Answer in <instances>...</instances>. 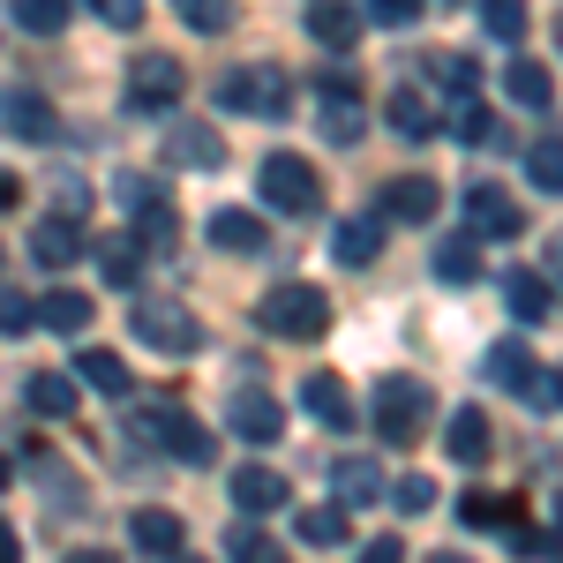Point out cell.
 Segmentation results:
<instances>
[{"label": "cell", "mask_w": 563, "mask_h": 563, "mask_svg": "<svg viewBox=\"0 0 563 563\" xmlns=\"http://www.w3.org/2000/svg\"><path fill=\"white\" fill-rule=\"evenodd\" d=\"M429 563H466V556H443V549H435V556H429Z\"/></svg>", "instance_id": "f5cc1de1"}, {"label": "cell", "mask_w": 563, "mask_h": 563, "mask_svg": "<svg viewBox=\"0 0 563 563\" xmlns=\"http://www.w3.org/2000/svg\"><path fill=\"white\" fill-rule=\"evenodd\" d=\"M308 38L316 45H331V53H353L361 45V8L353 0H308Z\"/></svg>", "instance_id": "30bf717a"}, {"label": "cell", "mask_w": 563, "mask_h": 563, "mask_svg": "<svg viewBox=\"0 0 563 563\" xmlns=\"http://www.w3.org/2000/svg\"><path fill=\"white\" fill-rule=\"evenodd\" d=\"M166 166L218 174V166H225V143H218V129H203V121H174V129H166Z\"/></svg>", "instance_id": "9c48e42d"}, {"label": "cell", "mask_w": 563, "mask_h": 563, "mask_svg": "<svg viewBox=\"0 0 563 563\" xmlns=\"http://www.w3.org/2000/svg\"><path fill=\"white\" fill-rule=\"evenodd\" d=\"M129 541H135V556L174 563L188 533H180V519H174V511H158V504H151V511H135V519H129Z\"/></svg>", "instance_id": "4fadbf2b"}, {"label": "cell", "mask_w": 563, "mask_h": 563, "mask_svg": "<svg viewBox=\"0 0 563 563\" xmlns=\"http://www.w3.org/2000/svg\"><path fill=\"white\" fill-rule=\"evenodd\" d=\"M331 488H339V504H384V466L339 459V466H331Z\"/></svg>", "instance_id": "cb8c5ba5"}, {"label": "cell", "mask_w": 563, "mask_h": 563, "mask_svg": "<svg viewBox=\"0 0 563 563\" xmlns=\"http://www.w3.org/2000/svg\"><path fill=\"white\" fill-rule=\"evenodd\" d=\"M488 376L511 390V398H533V384H541V361L526 353V339H504V346H488Z\"/></svg>", "instance_id": "ac0fdd59"}, {"label": "cell", "mask_w": 563, "mask_h": 563, "mask_svg": "<svg viewBox=\"0 0 563 563\" xmlns=\"http://www.w3.org/2000/svg\"><path fill=\"white\" fill-rule=\"evenodd\" d=\"M218 106L225 113H256V121H286L294 90H286L278 68H233V76H218Z\"/></svg>", "instance_id": "5b68a950"}, {"label": "cell", "mask_w": 563, "mask_h": 563, "mask_svg": "<svg viewBox=\"0 0 563 563\" xmlns=\"http://www.w3.org/2000/svg\"><path fill=\"white\" fill-rule=\"evenodd\" d=\"M481 31L504 38V45H519L526 38V0H481Z\"/></svg>", "instance_id": "d6a6232c"}, {"label": "cell", "mask_w": 563, "mask_h": 563, "mask_svg": "<svg viewBox=\"0 0 563 563\" xmlns=\"http://www.w3.org/2000/svg\"><path fill=\"white\" fill-rule=\"evenodd\" d=\"M23 331H38V301H23V294H0V339H23Z\"/></svg>", "instance_id": "7bdbcfd3"}, {"label": "cell", "mask_w": 563, "mask_h": 563, "mask_svg": "<svg viewBox=\"0 0 563 563\" xmlns=\"http://www.w3.org/2000/svg\"><path fill=\"white\" fill-rule=\"evenodd\" d=\"M15 203H23V180H15L8 166H0V211H15Z\"/></svg>", "instance_id": "c3c4849f"}, {"label": "cell", "mask_w": 563, "mask_h": 563, "mask_svg": "<svg viewBox=\"0 0 563 563\" xmlns=\"http://www.w3.org/2000/svg\"><path fill=\"white\" fill-rule=\"evenodd\" d=\"M526 180H533L541 196H563V143H533V151H526Z\"/></svg>", "instance_id": "e575fe53"}, {"label": "cell", "mask_w": 563, "mask_h": 563, "mask_svg": "<svg viewBox=\"0 0 563 563\" xmlns=\"http://www.w3.org/2000/svg\"><path fill=\"white\" fill-rule=\"evenodd\" d=\"M129 331L151 353H174V361H188V353L203 346V323H196L180 301H166V294H143V301H135V316H129Z\"/></svg>", "instance_id": "277c9868"}, {"label": "cell", "mask_w": 563, "mask_h": 563, "mask_svg": "<svg viewBox=\"0 0 563 563\" xmlns=\"http://www.w3.org/2000/svg\"><path fill=\"white\" fill-rule=\"evenodd\" d=\"M459 519L481 526V533H519V504L496 496V488H466V496H459Z\"/></svg>", "instance_id": "ffe728a7"}, {"label": "cell", "mask_w": 563, "mask_h": 563, "mask_svg": "<svg viewBox=\"0 0 563 563\" xmlns=\"http://www.w3.org/2000/svg\"><path fill=\"white\" fill-rule=\"evenodd\" d=\"M504 90H511V106H526V113H541V106L556 98V84H549L541 60H511V68H504Z\"/></svg>", "instance_id": "484cf974"}, {"label": "cell", "mask_w": 563, "mask_h": 563, "mask_svg": "<svg viewBox=\"0 0 563 563\" xmlns=\"http://www.w3.org/2000/svg\"><path fill=\"white\" fill-rule=\"evenodd\" d=\"M98 271H106V286H135V278H143V241H135V233L106 241V249H98Z\"/></svg>", "instance_id": "1f68e13d"}, {"label": "cell", "mask_w": 563, "mask_h": 563, "mask_svg": "<svg viewBox=\"0 0 563 563\" xmlns=\"http://www.w3.org/2000/svg\"><path fill=\"white\" fill-rule=\"evenodd\" d=\"M504 301L519 323H541L549 316V278H533V271H504Z\"/></svg>", "instance_id": "f1b7e54d"}, {"label": "cell", "mask_w": 563, "mask_h": 563, "mask_svg": "<svg viewBox=\"0 0 563 563\" xmlns=\"http://www.w3.org/2000/svg\"><path fill=\"white\" fill-rule=\"evenodd\" d=\"M180 90H188V68H180L174 53H135L129 60V106L135 113H166Z\"/></svg>", "instance_id": "8992f818"}, {"label": "cell", "mask_w": 563, "mask_h": 563, "mask_svg": "<svg viewBox=\"0 0 563 563\" xmlns=\"http://www.w3.org/2000/svg\"><path fill=\"white\" fill-rule=\"evenodd\" d=\"M556 38H563V23H556Z\"/></svg>", "instance_id": "9f6ffc18"}, {"label": "cell", "mask_w": 563, "mask_h": 563, "mask_svg": "<svg viewBox=\"0 0 563 563\" xmlns=\"http://www.w3.org/2000/svg\"><path fill=\"white\" fill-rule=\"evenodd\" d=\"M31 256H38L45 271H68V263L84 256V233H76V218H38V225H31Z\"/></svg>", "instance_id": "d6986e66"}, {"label": "cell", "mask_w": 563, "mask_h": 563, "mask_svg": "<svg viewBox=\"0 0 563 563\" xmlns=\"http://www.w3.org/2000/svg\"><path fill=\"white\" fill-rule=\"evenodd\" d=\"M0 563H23V533H15L8 519H0Z\"/></svg>", "instance_id": "7dc6e473"}, {"label": "cell", "mask_w": 563, "mask_h": 563, "mask_svg": "<svg viewBox=\"0 0 563 563\" xmlns=\"http://www.w3.org/2000/svg\"><path fill=\"white\" fill-rule=\"evenodd\" d=\"M435 76H443V90H451L459 106H474V90H481V68L466 60V53H443V60H435Z\"/></svg>", "instance_id": "74e56055"}, {"label": "cell", "mask_w": 563, "mask_h": 563, "mask_svg": "<svg viewBox=\"0 0 563 563\" xmlns=\"http://www.w3.org/2000/svg\"><path fill=\"white\" fill-rule=\"evenodd\" d=\"M225 421H233V435H241V443H278V435H286V406H278L271 390H233Z\"/></svg>", "instance_id": "ba28073f"}, {"label": "cell", "mask_w": 563, "mask_h": 563, "mask_svg": "<svg viewBox=\"0 0 563 563\" xmlns=\"http://www.w3.org/2000/svg\"><path fill=\"white\" fill-rule=\"evenodd\" d=\"M361 563H406V541H398V533H376V541L361 549Z\"/></svg>", "instance_id": "bcb514c9"}, {"label": "cell", "mask_w": 563, "mask_h": 563, "mask_svg": "<svg viewBox=\"0 0 563 563\" xmlns=\"http://www.w3.org/2000/svg\"><path fill=\"white\" fill-rule=\"evenodd\" d=\"M8 129L15 135H53V106H45V98H15V106H8Z\"/></svg>", "instance_id": "60d3db41"}, {"label": "cell", "mask_w": 563, "mask_h": 563, "mask_svg": "<svg viewBox=\"0 0 563 563\" xmlns=\"http://www.w3.org/2000/svg\"><path fill=\"white\" fill-rule=\"evenodd\" d=\"M256 196L271 203V211H286V218H301L323 203V180H316V166H308L301 151H271L256 166Z\"/></svg>", "instance_id": "3957f363"}, {"label": "cell", "mask_w": 563, "mask_h": 563, "mask_svg": "<svg viewBox=\"0 0 563 563\" xmlns=\"http://www.w3.org/2000/svg\"><path fill=\"white\" fill-rule=\"evenodd\" d=\"M496 135H504V121H496V113H488V106H459V143H496Z\"/></svg>", "instance_id": "b9f144b4"}, {"label": "cell", "mask_w": 563, "mask_h": 563, "mask_svg": "<svg viewBox=\"0 0 563 563\" xmlns=\"http://www.w3.org/2000/svg\"><path fill=\"white\" fill-rule=\"evenodd\" d=\"M8 481H15V466H8V459H0V488H8Z\"/></svg>", "instance_id": "816d5d0a"}, {"label": "cell", "mask_w": 563, "mask_h": 563, "mask_svg": "<svg viewBox=\"0 0 563 563\" xmlns=\"http://www.w3.org/2000/svg\"><path fill=\"white\" fill-rule=\"evenodd\" d=\"M390 504H398L406 519H421V511H435V481H429V474H398V488H390Z\"/></svg>", "instance_id": "f35d334b"}, {"label": "cell", "mask_w": 563, "mask_h": 563, "mask_svg": "<svg viewBox=\"0 0 563 563\" xmlns=\"http://www.w3.org/2000/svg\"><path fill=\"white\" fill-rule=\"evenodd\" d=\"M443 451H451L459 466H481V459L496 451V435H488V413H481V406H459V413H451V429H443Z\"/></svg>", "instance_id": "2e32d148"}, {"label": "cell", "mask_w": 563, "mask_h": 563, "mask_svg": "<svg viewBox=\"0 0 563 563\" xmlns=\"http://www.w3.org/2000/svg\"><path fill=\"white\" fill-rule=\"evenodd\" d=\"M180 23L196 31V38H225L233 23H241V0H174Z\"/></svg>", "instance_id": "83f0119b"}, {"label": "cell", "mask_w": 563, "mask_h": 563, "mask_svg": "<svg viewBox=\"0 0 563 563\" xmlns=\"http://www.w3.org/2000/svg\"><path fill=\"white\" fill-rule=\"evenodd\" d=\"M211 241L233 256H263V218L256 211H211Z\"/></svg>", "instance_id": "d4e9b609"}, {"label": "cell", "mask_w": 563, "mask_h": 563, "mask_svg": "<svg viewBox=\"0 0 563 563\" xmlns=\"http://www.w3.org/2000/svg\"><path fill=\"white\" fill-rule=\"evenodd\" d=\"M68 563H121V556H113V549H76Z\"/></svg>", "instance_id": "681fc988"}, {"label": "cell", "mask_w": 563, "mask_h": 563, "mask_svg": "<svg viewBox=\"0 0 563 563\" xmlns=\"http://www.w3.org/2000/svg\"><path fill=\"white\" fill-rule=\"evenodd\" d=\"M429 413H435V398H429L421 376H384L376 384V406H368V421H376L384 443H413V435L429 429Z\"/></svg>", "instance_id": "7a4b0ae2"}, {"label": "cell", "mask_w": 563, "mask_h": 563, "mask_svg": "<svg viewBox=\"0 0 563 563\" xmlns=\"http://www.w3.org/2000/svg\"><path fill=\"white\" fill-rule=\"evenodd\" d=\"M429 271L443 278V286H474V278H481V249H474V233H459V241H435Z\"/></svg>", "instance_id": "603a6c76"}, {"label": "cell", "mask_w": 563, "mask_h": 563, "mask_svg": "<svg viewBox=\"0 0 563 563\" xmlns=\"http://www.w3.org/2000/svg\"><path fill=\"white\" fill-rule=\"evenodd\" d=\"M286 496H294V488H286V474H278V466H263V459L233 474V504H241L249 519H271V511H286Z\"/></svg>", "instance_id": "8fae6325"}, {"label": "cell", "mask_w": 563, "mask_h": 563, "mask_svg": "<svg viewBox=\"0 0 563 563\" xmlns=\"http://www.w3.org/2000/svg\"><path fill=\"white\" fill-rule=\"evenodd\" d=\"M556 533H563V496H556Z\"/></svg>", "instance_id": "db71d44e"}, {"label": "cell", "mask_w": 563, "mask_h": 563, "mask_svg": "<svg viewBox=\"0 0 563 563\" xmlns=\"http://www.w3.org/2000/svg\"><path fill=\"white\" fill-rule=\"evenodd\" d=\"M466 233H474V241H519L526 211L504 188H466Z\"/></svg>", "instance_id": "52a82bcc"}, {"label": "cell", "mask_w": 563, "mask_h": 563, "mask_svg": "<svg viewBox=\"0 0 563 563\" xmlns=\"http://www.w3.org/2000/svg\"><path fill=\"white\" fill-rule=\"evenodd\" d=\"M225 556H233V563H286V549H278V541H271L263 526H233Z\"/></svg>", "instance_id": "d590c367"}, {"label": "cell", "mask_w": 563, "mask_h": 563, "mask_svg": "<svg viewBox=\"0 0 563 563\" xmlns=\"http://www.w3.org/2000/svg\"><path fill=\"white\" fill-rule=\"evenodd\" d=\"M331 256L353 263V271H368V263L384 256V211H376V218H339V233H331Z\"/></svg>", "instance_id": "5bb4252c"}, {"label": "cell", "mask_w": 563, "mask_h": 563, "mask_svg": "<svg viewBox=\"0 0 563 563\" xmlns=\"http://www.w3.org/2000/svg\"><path fill=\"white\" fill-rule=\"evenodd\" d=\"M361 15H376L384 31H406V23L421 15V0H361Z\"/></svg>", "instance_id": "ee69618b"}, {"label": "cell", "mask_w": 563, "mask_h": 563, "mask_svg": "<svg viewBox=\"0 0 563 563\" xmlns=\"http://www.w3.org/2000/svg\"><path fill=\"white\" fill-rule=\"evenodd\" d=\"M384 203H390V218H398V225H429V218L443 211V188H435L429 174H398L384 188Z\"/></svg>", "instance_id": "7c38bea8"}, {"label": "cell", "mask_w": 563, "mask_h": 563, "mask_svg": "<svg viewBox=\"0 0 563 563\" xmlns=\"http://www.w3.org/2000/svg\"><path fill=\"white\" fill-rule=\"evenodd\" d=\"M84 323H90V294H76V286H60V294H45V301H38V331L84 339Z\"/></svg>", "instance_id": "44dd1931"}, {"label": "cell", "mask_w": 563, "mask_h": 563, "mask_svg": "<svg viewBox=\"0 0 563 563\" xmlns=\"http://www.w3.org/2000/svg\"><path fill=\"white\" fill-rule=\"evenodd\" d=\"M180 406H166V398H151V406H135L129 413V435L135 443H166V421H174Z\"/></svg>", "instance_id": "ab89813d"}, {"label": "cell", "mask_w": 563, "mask_h": 563, "mask_svg": "<svg viewBox=\"0 0 563 563\" xmlns=\"http://www.w3.org/2000/svg\"><path fill=\"white\" fill-rule=\"evenodd\" d=\"M166 451H174V466H211L218 459L211 429H203L196 413H174V421H166Z\"/></svg>", "instance_id": "7402d4cb"}, {"label": "cell", "mask_w": 563, "mask_h": 563, "mask_svg": "<svg viewBox=\"0 0 563 563\" xmlns=\"http://www.w3.org/2000/svg\"><path fill=\"white\" fill-rule=\"evenodd\" d=\"M316 129H323V143H361V98H323L316 106Z\"/></svg>", "instance_id": "4dcf8cb0"}, {"label": "cell", "mask_w": 563, "mask_h": 563, "mask_svg": "<svg viewBox=\"0 0 563 563\" xmlns=\"http://www.w3.org/2000/svg\"><path fill=\"white\" fill-rule=\"evenodd\" d=\"M294 533H301L308 549H339V541L353 533V519H346V504H323V511H301Z\"/></svg>", "instance_id": "f546056e"}, {"label": "cell", "mask_w": 563, "mask_h": 563, "mask_svg": "<svg viewBox=\"0 0 563 563\" xmlns=\"http://www.w3.org/2000/svg\"><path fill=\"white\" fill-rule=\"evenodd\" d=\"M90 8H98L113 31H135V23H143V0H90Z\"/></svg>", "instance_id": "f6af8a7d"}, {"label": "cell", "mask_w": 563, "mask_h": 563, "mask_svg": "<svg viewBox=\"0 0 563 563\" xmlns=\"http://www.w3.org/2000/svg\"><path fill=\"white\" fill-rule=\"evenodd\" d=\"M15 23L31 38H53V31H68V0H15Z\"/></svg>", "instance_id": "8d00e7d4"}, {"label": "cell", "mask_w": 563, "mask_h": 563, "mask_svg": "<svg viewBox=\"0 0 563 563\" xmlns=\"http://www.w3.org/2000/svg\"><path fill=\"white\" fill-rule=\"evenodd\" d=\"M76 384H90L98 398H129V390H135V376H129V361H121V353L84 346V353H76Z\"/></svg>", "instance_id": "e0dca14e"}, {"label": "cell", "mask_w": 563, "mask_h": 563, "mask_svg": "<svg viewBox=\"0 0 563 563\" xmlns=\"http://www.w3.org/2000/svg\"><path fill=\"white\" fill-rule=\"evenodd\" d=\"M301 406L323 421V429H353V398H346V384L331 376V368H316V376H301Z\"/></svg>", "instance_id": "9a60e30c"}, {"label": "cell", "mask_w": 563, "mask_h": 563, "mask_svg": "<svg viewBox=\"0 0 563 563\" xmlns=\"http://www.w3.org/2000/svg\"><path fill=\"white\" fill-rule=\"evenodd\" d=\"M256 316H263L271 339H323V331H331V301H323V286H301V278L271 286Z\"/></svg>", "instance_id": "6da1fadb"}, {"label": "cell", "mask_w": 563, "mask_h": 563, "mask_svg": "<svg viewBox=\"0 0 563 563\" xmlns=\"http://www.w3.org/2000/svg\"><path fill=\"white\" fill-rule=\"evenodd\" d=\"M23 398L38 406L45 421H60V413H76V376H60V368H38V376L23 384Z\"/></svg>", "instance_id": "4316f807"}, {"label": "cell", "mask_w": 563, "mask_h": 563, "mask_svg": "<svg viewBox=\"0 0 563 563\" xmlns=\"http://www.w3.org/2000/svg\"><path fill=\"white\" fill-rule=\"evenodd\" d=\"M384 121H390L398 135H413V143H421V135L435 129V121H429V106H421L413 90H390V98H384Z\"/></svg>", "instance_id": "836d02e7"}, {"label": "cell", "mask_w": 563, "mask_h": 563, "mask_svg": "<svg viewBox=\"0 0 563 563\" xmlns=\"http://www.w3.org/2000/svg\"><path fill=\"white\" fill-rule=\"evenodd\" d=\"M174 563H196V556H174Z\"/></svg>", "instance_id": "11a10c76"}, {"label": "cell", "mask_w": 563, "mask_h": 563, "mask_svg": "<svg viewBox=\"0 0 563 563\" xmlns=\"http://www.w3.org/2000/svg\"><path fill=\"white\" fill-rule=\"evenodd\" d=\"M549 263H556V278H563V233H556V249H549Z\"/></svg>", "instance_id": "f907efd6"}]
</instances>
